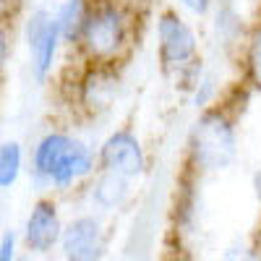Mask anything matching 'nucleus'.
I'll return each mask as SVG.
<instances>
[{
	"instance_id": "obj_1",
	"label": "nucleus",
	"mask_w": 261,
	"mask_h": 261,
	"mask_svg": "<svg viewBox=\"0 0 261 261\" xmlns=\"http://www.w3.org/2000/svg\"><path fill=\"white\" fill-rule=\"evenodd\" d=\"M94 172H99L97 151L71 130L50 128L32 149L29 178L37 191L65 193L73 186L94 178Z\"/></svg>"
},
{
	"instance_id": "obj_2",
	"label": "nucleus",
	"mask_w": 261,
	"mask_h": 261,
	"mask_svg": "<svg viewBox=\"0 0 261 261\" xmlns=\"http://www.w3.org/2000/svg\"><path fill=\"white\" fill-rule=\"evenodd\" d=\"M134 42V21L125 0H89L81 34L76 39L79 55L89 65H115L125 58Z\"/></svg>"
},
{
	"instance_id": "obj_3",
	"label": "nucleus",
	"mask_w": 261,
	"mask_h": 261,
	"mask_svg": "<svg viewBox=\"0 0 261 261\" xmlns=\"http://www.w3.org/2000/svg\"><path fill=\"white\" fill-rule=\"evenodd\" d=\"M238 160V128L225 105H212L196 115L188 130V165L201 172H225Z\"/></svg>"
},
{
	"instance_id": "obj_4",
	"label": "nucleus",
	"mask_w": 261,
	"mask_h": 261,
	"mask_svg": "<svg viewBox=\"0 0 261 261\" xmlns=\"http://www.w3.org/2000/svg\"><path fill=\"white\" fill-rule=\"evenodd\" d=\"M154 29H157V58L165 73L180 79L186 71L201 65L196 29L175 8H162L157 13Z\"/></svg>"
},
{
	"instance_id": "obj_5",
	"label": "nucleus",
	"mask_w": 261,
	"mask_h": 261,
	"mask_svg": "<svg viewBox=\"0 0 261 261\" xmlns=\"http://www.w3.org/2000/svg\"><path fill=\"white\" fill-rule=\"evenodd\" d=\"M24 45L29 53V71L37 84H47L55 63L60 55V47L65 45V39L60 34L55 11L50 8H34L27 21H24Z\"/></svg>"
},
{
	"instance_id": "obj_6",
	"label": "nucleus",
	"mask_w": 261,
	"mask_h": 261,
	"mask_svg": "<svg viewBox=\"0 0 261 261\" xmlns=\"http://www.w3.org/2000/svg\"><path fill=\"white\" fill-rule=\"evenodd\" d=\"M97 160H99V172H113V175L136 180L146 172V151L141 139L136 136V130L130 128H115L110 130L99 149H97Z\"/></svg>"
},
{
	"instance_id": "obj_7",
	"label": "nucleus",
	"mask_w": 261,
	"mask_h": 261,
	"mask_svg": "<svg viewBox=\"0 0 261 261\" xmlns=\"http://www.w3.org/2000/svg\"><path fill=\"white\" fill-rule=\"evenodd\" d=\"M63 261H105L107 256V230L102 217L94 212L76 214L65 222L58 246Z\"/></svg>"
},
{
	"instance_id": "obj_8",
	"label": "nucleus",
	"mask_w": 261,
	"mask_h": 261,
	"mask_svg": "<svg viewBox=\"0 0 261 261\" xmlns=\"http://www.w3.org/2000/svg\"><path fill=\"white\" fill-rule=\"evenodd\" d=\"M63 227H65V222L60 220L58 201L53 199V196H39V199L32 204L27 220H24L21 243H24V248L29 253L45 256V253H50L60 246Z\"/></svg>"
},
{
	"instance_id": "obj_9",
	"label": "nucleus",
	"mask_w": 261,
	"mask_h": 261,
	"mask_svg": "<svg viewBox=\"0 0 261 261\" xmlns=\"http://www.w3.org/2000/svg\"><path fill=\"white\" fill-rule=\"evenodd\" d=\"M76 84V105L81 110H86L89 115H99L113 107L118 89L115 65H89Z\"/></svg>"
},
{
	"instance_id": "obj_10",
	"label": "nucleus",
	"mask_w": 261,
	"mask_h": 261,
	"mask_svg": "<svg viewBox=\"0 0 261 261\" xmlns=\"http://www.w3.org/2000/svg\"><path fill=\"white\" fill-rule=\"evenodd\" d=\"M130 183L134 180L113 175V172H97L89 186V199L99 212H120L130 199Z\"/></svg>"
},
{
	"instance_id": "obj_11",
	"label": "nucleus",
	"mask_w": 261,
	"mask_h": 261,
	"mask_svg": "<svg viewBox=\"0 0 261 261\" xmlns=\"http://www.w3.org/2000/svg\"><path fill=\"white\" fill-rule=\"evenodd\" d=\"M86 6H89V0H63V3H58L53 8L65 45H76L81 27H84V18H86Z\"/></svg>"
},
{
	"instance_id": "obj_12",
	"label": "nucleus",
	"mask_w": 261,
	"mask_h": 261,
	"mask_svg": "<svg viewBox=\"0 0 261 261\" xmlns=\"http://www.w3.org/2000/svg\"><path fill=\"white\" fill-rule=\"evenodd\" d=\"M21 172H24V146L16 139H6L0 144V188H13Z\"/></svg>"
},
{
	"instance_id": "obj_13",
	"label": "nucleus",
	"mask_w": 261,
	"mask_h": 261,
	"mask_svg": "<svg viewBox=\"0 0 261 261\" xmlns=\"http://www.w3.org/2000/svg\"><path fill=\"white\" fill-rule=\"evenodd\" d=\"M241 21L243 18L238 16V11L232 8L230 0H220V3H217V8H214V32H217V37H220V42L225 47L241 42V34H243Z\"/></svg>"
},
{
	"instance_id": "obj_14",
	"label": "nucleus",
	"mask_w": 261,
	"mask_h": 261,
	"mask_svg": "<svg viewBox=\"0 0 261 261\" xmlns=\"http://www.w3.org/2000/svg\"><path fill=\"white\" fill-rule=\"evenodd\" d=\"M246 73L248 84L261 92V27H256L246 42Z\"/></svg>"
},
{
	"instance_id": "obj_15",
	"label": "nucleus",
	"mask_w": 261,
	"mask_h": 261,
	"mask_svg": "<svg viewBox=\"0 0 261 261\" xmlns=\"http://www.w3.org/2000/svg\"><path fill=\"white\" fill-rule=\"evenodd\" d=\"M191 97H193V107L196 110H206V107H212V105H217V84H214V79L212 76H201V81L196 84V89L191 92Z\"/></svg>"
},
{
	"instance_id": "obj_16",
	"label": "nucleus",
	"mask_w": 261,
	"mask_h": 261,
	"mask_svg": "<svg viewBox=\"0 0 261 261\" xmlns=\"http://www.w3.org/2000/svg\"><path fill=\"white\" fill-rule=\"evenodd\" d=\"M178 3L183 11H188L191 16H199V18L209 16L217 8V0H178Z\"/></svg>"
},
{
	"instance_id": "obj_17",
	"label": "nucleus",
	"mask_w": 261,
	"mask_h": 261,
	"mask_svg": "<svg viewBox=\"0 0 261 261\" xmlns=\"http://www.w3.org/2000/svg\"><path fill=\"white\" fill-rule=\"evenodd\" d=\"M16 246H18V235L13 230H6L0 238V261H16Z\"/></svg>"
},
{
	"instance_id": "obj_18",
	"label": "nucleus",
	"mask_w": 261,
	"mask_h": 261,
	"mask_svg": "<svg viewBox=\"0 0 261 261\" xmlns=\"http://www.w3.org/2000/svg\"><path fill=\"white\" fill-rule=\"evenodd\" d=\"M248 256H251V251H248L243 243H235L232 248H227V251H225L222 261H248Z\"/></svg>"
},
{
	"instance_id": "obj_19",
	"label": "nucleus",
	"mask_w": 261,
	"mask_h": 261,
	"mask_svg": "<svg viewBox=\"0 0 261 261\" xmlns=\"http://www.w3.org/2000/svg\"><path fill=\"white\" fill-rule=\"evenodd\" d=\"M253 193H256V199H258V204H261V170L253 172Z\"/></svg>"
},
{
	"instance_id": "obj_20",
	"label": "nucleus",
	"mask_w": 261,
	"mask_h": 261,
	"mask_svg": "<svg viewBox=\"0 0 261 261\" xmlns=\"http://www.w3.org/2000/svg\"><path fill=\"white\" fill-rule=\"evenodd\" d=\"M0 47H3V63H6L8 60V29H3V45Z\"/></svg>"
}]
</instances>
